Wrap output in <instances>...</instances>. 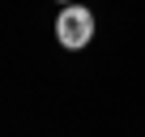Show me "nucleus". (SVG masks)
Listing matches in <instances>:
<instances>
[{
    "label": "nucleus",
    "mask_w": 145,
    "mask_h": 137,
    "mask_svg": "<svg viewBox=\"0 0 145 137\" xmlns=\"http://www.w3.org/2000/svg\"><path fill=\"white\" fill-rule=\"evenodd\" d=\"M56 39L68 47V51H81L90 39H94V13L86 5H64L60 17H56Z\"/></svg>",
    "instance_id": "1"
},
{
    "label": "nucleus",
    "mask_w": 145,
    "mask_h": 137,
    "mask_svg": "<svg viewBox=\"0 0 145 137\" xmlns=\"http://www.w3.org/2000/svg\"><path fill=\"white\" fill-rule=\"evenodd\" d=\"M60 5H72V0H60Z\"/></svg>",
    "instance_id": "2"
}]
</instances>
